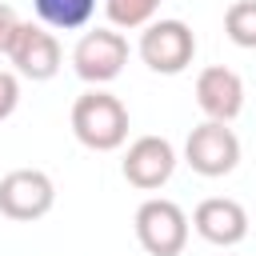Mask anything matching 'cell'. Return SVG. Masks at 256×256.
Wrapping results in <instances>:
<instances>
[{
    "label": "cell",
    "mask_w": 256,
    "mask_h": 256,
    "mask_svg": "<svg viewBox=\"0 0 256 256\" xmlns=\"http://www.w3.org/2000/svg\"><path fill=\"white\" fill-rule=\"evenodd\" d=\"M72 136L92 152H116L128 140V108L104 88H88L72 104Z\"/></svg>",
    "instance_id": "cell-1"
},
{
    "label": "cell",
    "mask_w": 256,
    "mask_h": 256,
    "mask_svg": "<svg viewBox=\"0 0 256 256\" xmlns=\"http://www.w3.org/2000/svg\"><path fill=\"white\" fill-rule=\"evenodd\" d=\"M136 240L148 256H180L188 244V216L176 200L152 196L136 208Z\"/></svg>",
    "instance_id": "cell-2"
},
{
    "label": "cell",
    "mask_w": 256,
    "mask_h": 256,
    "mask_svg": "<svg viewBox=\"0 0 256 256\" xmlns=\"http://www.w3.org/2000/svg\"><path fill=\"white\" fill-rule=\"evenodd\" d=\"M196 56V36L184 20H152L140 32V60L160 76H180Z\"/></svg>",
    "instance_id": "cell-3"
},
{
    "label": "cell",
    "mask_w": 256,
    "mask_h": 256,
    "mask_svg": "<svg viewBox=\"0 0 256 256\" xmlns=\"http://www.w3.org/2000/svg\"><path fill=\"white\" fill-rule=\"evenodd\" d=\"M56 204V184L48 172L40 168H12L8 176H0V216L32 224L40 216H48Z\"/></svg>",
    "instance_id": "cell-4"
},
{
    "label": "cell",
    "mask_w": 256,
    "mask_h": 256,
    "mask_svg": "<svg viewBox=\"0 0 256 256\" xmlns=\"http://www.w3.org/2000/svg\"><path fill=\"white\" fill-rule=\"evenodd\" d=\"M184 160H188V168H192L196 176H208V180L228 176V172L240 164V140H236V132H232L228 124L204 120V124H196V128L188 132V140H184Z\"/></svg>",
    "instance_id": "cell-5"
},
{
    "label": "cell",
    "mask_w": 256,
    "mask_h": 256,
    "mask_svg": "<svg viewBox=\"0 0 256 256\" xmlns=\"http://www.w3.org/2000/svg\"><path fill=\"white\" fill-rule=\"evenodd\" d=\"M128 64V40L116 28H92L80 36V44L72 48V68L80 80L88 84H108L124 72Z\"/></svg>",
    "instance_id": "cell-6"
},
{
    "label": "cell",
    "mask_w": 256,
    "mask_h": 256,
    "mask_svg": "<svg viewBox=\"0 0 256 256\" xmlns=\"http://www.w3.org/2000/svg\"><path fill=\"white\" fill-rule=\"evenodd\" d=\"M124 180L140 192H156L172 180L176 172V148L164 140V136H136L124 152V164H120Z\"/></svg>",
    "instance_id": "cell-7"
},
{
    "label": "cell",
    "mask_w": 256,
    "mask_h": 256,
    "mask_svg": "<svg viewBox=\"0 0 256 256\" xmlns=\"http://www.w3.org/2000/svg\"><path fill=\"white\" fill-rule=\"evenodd\" d=\"M8 60L16 64V76L24 80H52L60 72V40L56 32H48L44 24H20L12 48H8Z\"/></svg>",
    "instance_id": "cell-8"
},
{
    "label": "cell",
    "mask_w": 256,
    "mask_h": 256,
    "mask_svg": "<svg viewBox=\"0 0 256 256\" xmlns=\"http://www.w3.org/2000/svg\"><path fill=\"white\" fill-rule=\"evenodd\" d=\"M192 228L200 232V240H208L216 248H236L248 236V212L232 196H208V200L196 204Z\"/></svg>",
    "instance_id": "cell-9"
},
{
    "label": "cell",
    "mask_w": 256,
    "mask_h": 256,
    "mask_svg": "<svg viewBox=\"0 0 256 256\" xmlns=\"http://www.w3.org/2000/svg\"><path fill=\"white\" fill-rule=\"evenodd\" d=\"M196 104L208 120H220V124H232L244 108V80L224 68V64H208L200 76H196Z\"/></svg>",
    "instance_id": "cell-10"
},
{
    "label": "cell",
    "mask_w": 256,
    "mask_h": 256,
    "mask_svg": "<svg viewBox=\"0 0 256 256\" xmlns=\"http://www.w3.org/2000/svg\"><path fill=\"white\" fill-rule=\"evenodd\" d=\"M36 16L44 28H56V32H76L92 20L96 12V0H32Z\"/></svg>",
    "instance_id": "cell-11"
},
{
    "label": "cell",
    "mask_w": 256,
    "mask_h": 256,
    "mask_svg": "<svg viewBox=\"0 0 256 256\" xmlns=\"http://www.w3.org/2000/svg\"><path fill=\"white\" fill-rule=\"evenodd\" d=\"M160 12V0H104V16L112 28H144Z\"/></svg>",
    "instance_id": "cell-12"
},
{
    "label": "cell",
    "mask_w": 256,
    "mask_h": 256,
    "mask_svg": "<svg viewBox=\"0 0 256 256\" xmlns=\"http://www.w3.org/2000/svg\"><path fill=\"white\" fill-rule=\"evenodd\" d=\"M224 32L236 48H256V0H236L224 12Z\"/></svg>",
    "instance_id": "cell-13"
},
{
    "label": "cell",
    "mask_w": 256,
    "mask_h": 256,
    "mask_svg": "<svg viewBox=\"0 0 256 256\" xmlns=\"http://www.w3.org/2000/svg\"><path fill=\"white\" fill-rule=\"evenodd\" d=\"M16 104H20V76L0 68V120H8L16 112Z\"/></svg>",
    "instance_id": "cell-14"
},
{
    "label": "cell",
    "mask_w": 256,
    "mask_h": 256,
    "mask_svg": "<svg viewBox=\"0 0 256 256\" xmlns=\"http://www.w3.org/2000/svg\"><path fill=\"white\" fill-rule=\"evenodd\" d=\"M20 16H16V8H8V4H0V56H8V48H12V40H16V32H20Z\"/></svg>",
    "instance_id": "cell-15"
}]
</instances>
